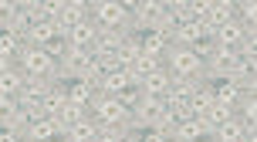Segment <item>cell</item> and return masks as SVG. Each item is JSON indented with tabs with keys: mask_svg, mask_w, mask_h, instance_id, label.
Here are the masks:
<instances>
[{
	"mask_svg": "<svg viewBox=\"0 0 257 142\" xmlns=\"http://www.w3.org/2000/svg\"><path fill=\"white\" fill-rule=\"evenodd\" d=\"M247 129H250V125H244L240 118L233 115V118H227L220 129H213V139H217V142H244L247 139Z\"/></svg>",
	"mask_w": 257,
	"mask_h": 142,
	"instance_id": "ac0fdd59",
	"label": "cell"
},
{
	"mask_svg": "<svg viewBox=\"0 0 257 142\" xmlns=\"http://www.w3.org/2000/svg\"><path fill=\"white\" fill-rule=\"evenodd\" d=\"M91 21L98 31H128L125 0H91Z\"/></svg>",
	"mask_w": 257,
	"mask_h": 142,
	"instance_id": "3957f363",
	"label": "cell"
},
{
	"mask_svg": "<svg viewBox=\"0 0 257 142\" xmlns=\"http://www.w3.org/2000/svg\"><path fill=\"white\" fill-rule=\"evenodd\" d=\"M54 135H61L58 118H38V122L27 129V142H51Z\"/></svg>",
	"mask_w": 257,
	"mask_h": 142,
	"instance_id": "ffe728a7",
	"label": "cell"
},
{
	"mask_svg": "<svg viewBox=\"0 0 257 142\" xmlns=\"http://www.w3.org/2000/svg\"><path fill=\"white\" fill-rule=\"evenodd\" d=\"M213 102H217V95H213V81H203L200 88L193 91V98H190V112H193V118L206 115V112L213 108Z\"/></svg>",
	"mask_w": 257,
	"mask_h": 142,
	"instance_id": "7c38bea8",
	"label": "cell"
},
{
	"mask_svg": "<svg viewBox=\"0 0 257 142\" xmlns=\"http://www.w3.org/2000/svg\"><path fill=\"white\" fill-rule=\"evenodd\" d=\"M166 71L173 78L206 81V61L193 51V48H169V51H166Z\"/></svg>",
	"mask_w": 257,
	"mask_h": 142,
	"instance_id": "6da1fadb",
	"label": "cell"
},
{
	"mask_svg": "<svg viewBox=\"0 0 257 142\" xmlns=\"http://www.w3.org/2000/svg\"><path fill=\"white\" fill-rule=\"evenodd\" d=\"M139 88H142V95H156V98H163V95L173 88V75H169L166 68H159V71H153V75L142 81Z\"/></svg>",
	"mask_w": 257,
	"mask_h": 142,
	"instance_id": "2e32d148",
	"label": "cell"
},
{
	"mask_svg": "<svg viewBox=\"0 0 257 142\" xmlns=\"http://www.w3.org/2000/svg\"><path fill=\"white\" fill-rule=\"evenodd\" d=\"M21 68L27 78H44V81L58 85V61L48 54V48H27L21 58Z\"/></svg>",
	"mask_w": 257,
	"mask_h": 142,
	"instance_id": "277c9868",
	"label": "cell"
},
{
	"mask_svg": "<svg viewBox=\"0 0 257 142\" xmlns=\"http://www.w3.org/2000/svg\"><path fill=\"white\" fill-rule=\"evenodd\" d=\"M125 34H132V31H98L95 51H102V54H118V48H122Z\"/></svg>",
	"mask_w": 257,
	"mask_h": 142,
	"instance_id": "44dd1931",
	"label": "cell"
},
{
	"mask_svg": "<svg viewBox=\"0 0 257 142\" xmlns=\"http://www.w3.org/2000/svg\"><path fill=\"white\" fill-rule=\"evenodd\" d=\"M27 85V75H24V68L17 65V68H4L0 71V95H21Z\"/></svg>",
	"mask_w": 257,
	"mask_h": 142,
	"instance_id": "4fadbf2b",
	"label": "cell"
},
{
	"mask_svg": "<svg viewBox=\"0 0 257 142\" xmlns=\"http://www.w3.org/2000/svg\"><path fill=\"white\" fill-rule=\"evenodd\" d=\"M51 142H68V139H64V135H54V139Z\"/></svg>",
	"mask_w": 257,
	"mask_h": 142,
	"instance_id": "d6a6232c",
	"label": "cell"
},
{
	"mask_svg": "<svg viewBox=\"0 0 257 142\" xmlns=\"http://www.w3.org/2000/svg\"><path fill=\"white\" fill-rule=\"evenodd\" d=\"M95 41H98V27H95V21H85V24H78L75 31L68 34V48L95 51Z\"/></svg>",
	"mask_w": 257,
	"mask_h": 142,
	"instance_id": "9c48e42d",
	"label": "cell"
},
{
	"mask_svg": "<svg viewBox=\"0 0 257 142\" xmlns=\"http://www.w3.org/2000/svg\"><path fill=\"white\" fill-rule=\"evenodd\" d=\"M233 115H237V108H230V105H220V102H213V108H210L206 115H200V122H203L206 129L213 132V129H220V125H223L227 118H233Z\"/></svg>",
	"mask_w": 257,
	"mask_h": 142,
	"instance_id": "cb8c5ba5",
	"label": "cell"
},
{
	"mask_svg": "<svg viewBox=\"0 0 257 142\" xmlns=\"http://www.w3.org/2000/svg\"><path fill=\"white\" fill-rule=\"evenodd\" d=\"M64 105H68V85H51V91L44 95V102H41V112H44V118H58L64 112Z\"/></svg>",
	"mask_w": 257,
	"mask_h": 142,
	"instance_id": "30bf717a",
	"label": "cell"
},
{
	"mask_svg": "<svg viewBox=\"0 0 257 142\" xmlns=\"http://www.w3.org/2000/svg\"><path fill=\"white\" fill-rule=\"evenodd\" d=\"M200 34H203V24H196V21H190V24H180L173 34H169V41H173V48H193L196 41H200Z\"/></svg>",
	"mask_w": 257,
	"mask_h": 142,
	"instance_id": "d6986e66",
	"label": "cell"
},
{
	"mask_svg": "<svg viewBox=\"0 0 257 142\" xmlns=\"http://www.w3.org/2000/svg\"><path fill=\"white\" fill-rule=\"evenodd\" d=\"M27 51V41L17 38V34H0V68H17L21 65V58Z\"/></svg>",
	"mask_w": 257,
	"mask_h": 142,
	"instance_id": "52a82bcc",
	"label": "cell"
},
{
	"mask_svg": "<svg viewBox=\"0 0 257 142\" xmlns=\"http://www.w3.org/2000/svg\"><path fill=\"white\" fill-rule=\"evenodd\" d=\"M58 38H61L58 24H34L27 34V48H51Z\"/></svg>",
	"mask_w": 257,
	"mask_h": 142,
	"instance_id": "9a60e30c",
	"label": "cell"
},
{
	"mask_svg": "<svg viewBox=\"0 0 257 142\" xmlns=\"http://www.w3.org/2000/svg\"><path fill=\"white\" fill-rule=\"evenodd\" d=\"M142 142H173V139H169L166 132H156V129H146V132H142Z\"/></svg>",
	"mask_w": 257,
	"mask_h": 142,
	"instance_id": "f546056e",
	"label": "cell"
},
{
	"mask_svg": "<svg viewBox=\"0 0 257 142\" xmlns=\"http://www.w3.org/2000/svg\"><path fill=\"white\" fill-rule=\"evenodd\" d=\"M169 48H173V44H169V34H163V31H149V34H142V54H149V58H163V61H166Z\"/></svg>",
	"mask_w": 257,
	"mask_h": 142,
	"instance_id": "5bb4252c",
	"label": "cell"
},
{
	"mask_svg": "<svg viewBox=\"0 0 257 142\" xmlns=\"http://www.w3.org/2000/svg\"><path fill=\"white\" fill-rule=\"evenodd\" d=\"M128 135L125 125H112V129H98V142H122Z\"/></svg>",
	"mask_w": 257,
	"mask_h": 142,
	"instance_id": "83f0119b",
	"label": "cell"
},
{
	"mask_svg": "<svg viewBox=\"0 0 257 142\" xmlns=\"http://www.w3.org/2000/svg\"><path fill=\"white\" fill-rule=\"evenodd\" d=\"M128 88H132V81H128V71H112V75H102V88H98V95L122 98Z\"/></svg>",
	"mask_w": 257,
	"mask_h": 142,
	"instance_id": "e0dca14e",
	"label": "cell"
},
{
	"mask_svg": "<svg viewBox=\"0 0 257 142\" xmlns=\"http://www.w3.org/2000/svg\"><path fill=\"white\" fill-rule=\"evenodd\" d=\"M139 98H142V88H139V85H132V88L122 95V102H125L128 108H136V105H139Z\"/></svg>",
	"mask_w": 257,
	"mask_h": 142,
	"instance_id": "f1b7e54d",
	"label": "cell"
},
{
	"mask_svg": "<svg viewBox=\"0 0 257 142\" xmlns=\"http://www.w3.org/2000/svg\"><path fill=\"white\" fill-rule=\"evenodd\" d=\"M64 139L68 142H98V125H95L91 118H81V122H75V125L68 129Z\"/></svg>",
	"mask_w": 257,
	"mask_h": 142,
	"instance_id": "7402d4cb",
	"label": "cell"
},
{
	"mask_svg": "<svg viewBox=\"0 0 257 142\" xmlns=\"http://www.w3.org/2000/svg\"><path fill=\"white\" fill-rule=\"evenodd\" d=\"M31 27H34V14L27 11V4L21 0V7L11 14V17H0V31H7V34H17V38H24L31 34Z\"/></svg>",
	"mask_w": 257,
	"mask_h": 142,
	"instance_id": "ba28073f",
	"label": "cell"
},
{
	"mask_svg": "<svg viewBox=\"0 0 257 142\" xmlns=\"http://www.w3.org/2000/svg\"><path fill=\"white\" fill-rule=\"evenodd\" d=\"M91 21V0H64V11H61V21H58V31L61 38H68L78 24Z\"/></svg>",
	"mask_w": 257,
	"mask_h": 142,
	"instance_id": "5b68a950",
	"label": "cell"
},
{
	"mask_svg": "<svg viewBox=\"0 0 257 142\" xmlns=\"http://www.w3.org/2000/svg\"><path fill=\"white\" fill-rule=\"evenodd\" d=\"M128 115H132V108H128L122 98L95 95V102H91V122H95L98 129H112V125H125L128 129Z\"/></svg>",
	"mask_w": 257,
	"mask_h": 142,
	"instance_id": "7a4b0ae2",
	"label": "cell"
},
{
	"mask_svg": "<svg viewBox=\"0 0 257 142\" xmlns=\"http://www.w3.org/2000/svg\"><path fill=\"white\" fill-rule=\"evenodd\" d=\"M176 125H180V122H176V115H173L169 108H166V112H163V115H159V118L153 122V129H156V132H166L169 139H173V129H176Z\"/></svg>",
	"mask_w": 257,
	"mask_h": 142,
	"instance_id": "4316f807",
	"label": "cell"
},
{
	"mask_svg": "<svg viewBox=\"0 0 257 142\" xmlns=\"http://www.w3.org/2000/svg\"><path fill=\"white\" fill-rule=\"evenodd\" d=\"M247 38H257V34H247V27L240 21H227L223 27H217V34H213V44L217 48H233V51H240V44Z\"/></svg>",
	"mask_w": 257,
	"mask_h": 142,
	"instance_id": "8992f818",
	"label": "cell"
},
{
	"mask_svg": "<svg viewBox=\"0 0 257 142\" xmlns=\"http://www.w3.org/2000/svg\"><path fill=\"white\" fill-rule=\"evenodd\" d=\"M196 142H217V139H213V132L206 129V132H203V135H200V139H196Z\"/></svg>",
	"mask_w": 257,
	"mask_h": 142,
	"instance_id": "1f68e13d",
	"label": "cell"
},
{
	"mask_svg": "<svg viewBox=\"0 0 257 142\" xmlns=\"http://www.w3.org/2000/svg\"><path fill=\"white\" fill-rule=\"evenodd\" d=\"M115 58H118V65H122V71H128L142 58V34H125V41H122Z\"/></svg>",
	"mask_w": 257,
	"mask_h": 142,
	"instance_id": "8fae6325",
	"label": "cell"
},
{
	"mask_svg": "<svg viewBox=\"0 0 257 142\" xmlns=\"http://www.w3.org/2000/svg\"><path fill=\"white\" fill-rule=\"evenodd\" d=\"M233 21H240V24H257V4L254 0H237L233 4Z\"/></svg>",
	"mask_w": 257,
	"mask_h": 142,
	"instance_id": "d4e9b609",
	"label": "cell"
},
{
	"mask_svg": "<svg viewBox=\"0 0 257 142\" xmlns=\"http://www.w3.org/2000/svg\"><path fill=\"white\" fill-rule=\"evenodd\" d=\"M95 54V75H112V71H122V65H118L115 54H102V51H91Z\"/></svg>",
	"mask_w": 257,
	"mask_h": 142,
	"instance_id": "484cf974",
	"label": "cell"
},
{
	"mask_svg": "<svg viewBox=\"0 0 257 142\" xmlns=\"http://www.w3.org/2000/svg\"><path fill=\"white\" fill-rule=\"evenodd\" d=\"M203 132H206V125L200 118H186V122H180V125L173 129V142H196Z\"/></svg>",
	"mask_w": 257,
	"mask_h": 142,
	"instance_id": "603a6c76",
	"label": "cell"
},
{
	"mask_svg": "<svg viewBox=\"0 0 257 142\" xmlns=\"http://www.w3.org/2000/svg\"><path fill=\"white\" fill-rule=\"evenodd\" d=\"M122 142H142V132H132V129H128V135Z\"/></svg>",
	"mask_w": 257,
	"mask_h": 142,
	"instance_id": "4dcf8cb0",
	"label": "cell"
}]
</instances>
